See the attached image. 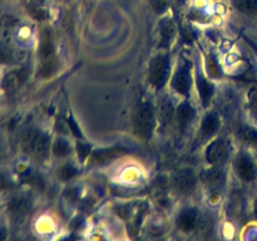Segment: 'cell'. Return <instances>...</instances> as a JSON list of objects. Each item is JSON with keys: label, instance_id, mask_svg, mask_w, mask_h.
Returning <instances> with one entry per match:
<instances>
[{"label": "cell", "instance_id": "cell-5", "mask_svg": "<svg viewBox=\"0 0 257 241\" xmlns=\"http://www.w3.org/2000/svg\"><path fill=\"white\" fill-rule=\"evenodd\" d=\"M167 69L168 64L166 58H158L155 62V64L152 65V69H151V83L156 85V87H162L166 82V78H167Z\"/></svg>", "mask_w": 257, "mask_h": 241}, {"label": "cell", "instance_id": "cell-21", "mask_svg": "<svg viewBox=\"0 0 257 241\" xmlns=\"http://www.w3.org/2000/svg\"><path fill=\"white\" fill-rule=\"evenodd\" d=\"M13 60V52L8 47H0V63L8 64Z\"/></svg>", "mask_w": 257, "mask_h": 241}, {"label": "cell", "instance_id": "cell-22", "mask_svg": "<svg viewBox=\"0 0 257 241\" xmlns=\"http://www.w3.org/2000/svg\"><path fill=\"white\" fill-rule=\"evenodd\" d=\"M29 12L32 14V17L37 20H43L45 18V12L39 5H30Z\"/></svg>", "mask_w": 257, "mask_h": 241}, {"label": "cell", "instance_id": "cell-2", "mask_svg": "<svg viewBox=\"0 0 257 241\" xmlns=\"http://www.w3.org/2000/svg\"><path fill=\"white\" fill-rule=\"evenodd\" d=\"M40 74L42 77H50L55 70L54 57V42H53L52 32L44 29L40 37Z\"/></svg>", "mask_w": 257, "mask_h": 241}, {"label": "cell", "instance_id": "cell-12", "mask_svg": "<svg viewBox=\"0 0 257 241\" xmlns=\"http://www.w3.org/2000/svg\"><path fill=\"white\" fill-rule=\"evenodd\" d=\"M173 88L177 90L178 93L185 94L188 89V75L186 69H181L180 72L176 74L175 79H173Z\"/></svg>", "mask_w": 257, "mask_h": 241}, {"label": "cell", "instance_id": "cell-11", "mask_svg": "<svg viewBox=\"0 0 257 241\" xmlns=\"http://www.w3.org/2000/svg\"><path fill=\"white\" fill-rule=\"evenodd\" d=\"M202 181L203 183H206L207 186H218L223 182V173L222 171L218 170V168H210V170H206L202 173Z\"/></svg>", "mask_w": 257, "mask_h": 241}, {"label": "cell", "instance_id": "cell-24", "mask_svg": "<svg viewBox=\"0 0 257 241\" xmlns=\"http://www.w3.org/2000/svg\"><path fill=\"white\" fill-rule=\"evenodd\" d=\"M78 153L80 155V157L84 158L85 156L89 155V147L85 145H83V143H79V145H78Z\"/></svg>", "mask_w": 257, "mask_h": 241}, {"label": "cell", "instance_id": "cell-4", "mask_svg": "<svg viewBox=\"0 0 257 241\" xmlns=\"http://www.w3.org/2000/svg\"><path fill=\"white\" fill-rule=\"evenodd\" d=\"M125 152V150L123 148H104V150H97L92 153L90 156V165H105V163L110 162L114 158L119 157L120 155Z\"/></svg>", "mask_w": 257, "mask_h": 241}, {"label": "cell", "instance_id": "cell-23", "mask_svg": "<svg viewBox=\"0 0 257 241\" xmlns=\"http://www.w3.org/2000/svg\"><path fill=\"white\" fill-rule=\"evenodd\" d=\"M207 67H208V72H210L211 75H213V77H218V75H220V72H218V68L217 65H216L215 60L208 59Z\"/></svg>", "mask_w": 257, "mask_h": 241}, {"label": "cell", "instance_id": "cell-14", "mask_svg": "<svg viewBox=\"0 0 257 241\" xmlns=\"http://www.w3.org/2000/svg\"><path fill=\"white\" fill-rule=\"evenodd\" d=\"M158 112H160V117L165 125L171 123V120H172L173 118V107L172 104H171V102H168L167 99L162 100L160 104V110H158Z\"/></svg>", "mask_w": 257, "mask_h": 241}, {"label": "cell", "instance_id": "cell-3", "mask_svg": "<svg viewBox=\"0 0 257 241\" xmlns=\"http://www.w3.org/2000/svg\"><path fill=\"white\" fill-rule=\"evenodd\" d=\"M133 126L138 137L148 138L153 130V110L147 103H143L137 108L133 117Z\"/></svg>", "mask_w": 257, "mask_h": 241}, {"label": "cell", "instance_id": "cell-20", "mask_svg": "<svg viewBox=\"0 0 257 241\" xmlns=\"http://www.w3.org/2000/svg\"><path fill=\"white\" fill-rule=\"evenodd\" d=\"M75 175H77V171H75V168H73L72 166H63V167L58 171V176H59L63 181L72 180Z\"/></svg>", "mask_w": 257, "mask_h": 241}, {"label": "cell", "instance_id": "cell-25", "mask_svg": "<svg viewBox=\"0 0 257 241\" xmlns=\"http://www.w3.org/2000/svg\"><path fill=\"white\" fill-rule=\"evenodd\" d=\"M152 4L156 10H162L166 7L165 0H152Z\"/></svg>", "mask_w": 257, "mask_h": 241}, {"label": "cell", "instance_id": "cell-13", "mask_svg": "<svg viewBox=\"0 0 257 241\" xmlns=\"http://www.w3.org/2000/svg\"><path fill=\"white\" fill-rule=\"evenodd\" d=\"M178 122H180L181 126H186L195 117V110L191 107L190 104H182L180 108H178Z\"/></svg>", "mask_w": 257, "mask_h": 241}, {"label": "cell", "instance_id": "cell-17", "mask_svg": "<svg viewBox=\"0 0 257 241\" xmlns=\"http://www.w3.org/2000/svg\"><path fill=\"white\" fill-rule=\"evenodd\" d=\"M9 208L13 213H15V215L24 213L28 208L27 200H24V198H14V200L10 202Z\"/></svg>", "mask_w": 257, "mask_h": 241}, {"label": "cell", "instance_id": "cell-9", "mask_svg": "<svg viewBox=\"0 0 257 241\" xmlns=\"http://www.w3.org/2000/svg\"><path fill=\"white\" fill-rule=\"evenodd\" d=\"M176 187L181 191H190L196 185V176L191 170L178 171L173 177Z\"/></svg>", "mask_w": 257, "mask_h": 241}, {"label": "cell", "instance_id": "cell-8", "mask_svg": "<svg viewBox=\"0 0 257 241\" xmlns=\"http://www.w3.org/2000/svg\"><path fill=\"white\" fill-rule=\"evenodd\" d=\"M227 157V147L222 141H215L207 148V161L212 165H222Z\"/></svg>", "mask_w": 257, "mask_h": 241}, {"label": "cell", "instance_id": "cell-19", "mask_svg": "<svg viewBox=\"0 0 257 241\" xmlns=\"http://www.w3.org/2000/svg\"><path fill=\"white\" fill-rule=\"evenodd\" d=\"M54 153L57 156H59V157H63V156H67L68 153L70 152V148L69 146H68V143L65 142V141L63 140H58L57 142H55L54 145Z\"/></svg>", "mask_w": 257, "mask_h": 241}, {"label": "cell", "instance_id": "cell-10", "mask_svg": "<svg viewBox=\"0 0 257 241\" xmlns=\"http://www.w3.org/2000/svg\"><path fill=\"white\" fill-rule=\"evenodd\" d=\"M197 215L193 211L187 210L180 215L177 220V226L183 232H190V231L195 230V227L197 226Z\"/></svg>", "mask_w": 257, "mask_h": 241}, {"label": "cell", "instance_id": "cell-26", "mask_svg": "<svg viewBox=\"0 0 257 241\" xmlns=\"http://www.w3.org/2000/svg\"><path fill=\"white\" fill-rule=\"evenodd\" d=\"M255 213H256V217H257V202H256V206H255Z\"/></svg>", "mask_w": 257, "mask_h": 241}, {"label": "cell", "instance_id": "cell-7", "mask_svg": "<svg viewBox=\"0 0 257 241\" xmlns=\"http://www.w3.org/2000/svg\"><path fill=\"white\" fill-rule=\"evenodd\" d=\"M236 171L242 180L251 182L256 177V167L247 156H240L236 161Z\"/></svg>", "mask_w": 257, "mask_h": 241}, {"label": "cell", "instance_id": "cell-15", "mask_svg": "<svg viewBox=\"0 0 257 241\" xmlns=\"http://www.w3.org/2000/svg\"><path fill=\"white\" fill-rule=\"evenodd\" d=\"M198 89H200V94L203 103L208 104L211 97H212V88H211V85L203 78H201V79H198Z\"/></svg>", "mask_w": 257, "mask_h": 241}, {"label": "cell", "instance_id": "cell-1", "mask_svg": "<svg viewBox=\"0 0 257 241\" xmlns=\"http://www.w3.org/2000/svg\"><path fill=\"white\" fill-rule=\"evenodd\" d=\"M20 145L27 155L35 160H44L49 152V140L35 130H25L20 136Z\"/></svg>", "mask_w": 257, "mask_h": 241}, {"label": "cell", "instance_id": "cell-18", "mask_svg": "<svg viewBox=\"0 0 257 241\" xmlns=\"http://www.w3.org/2000/svg\"><path fill=\"white\" fill-rule=\"evenodd\" d=\"M216 128H217V122H216L215 118H213L212 115H207V117L205 118V120H203V123H202V133H203V135H205V136L212 135V133L216 131Z\"/></svg>", "mask_w": 257, "mask_h": 241}, {"label": "cell", "instance_id": "cell-6", "mask_svg": "<svg viewBox=\"0 0 257 241\" xmlns=\"http://www.w3.org/2000/svg\"><path fill=\"white\" fill-rule=\"evenodd\" d=\"M28 72L25 69H17L13 72L8 73L4 78H3L2 87L8 92H13V90L18 89L23 83L27 80Z\"/></svg>", "mask_w": 257, "mask_h": 241}, {"label": "cell", "instance_id": "cell-16", "mask_svg": "<svg viewBox=\"0 0 257 241\" xmlns=\"http://www.w3.org/2000/svg\"><path fill=\"white\" fill-rule=\"evenodd\" d=\"M235 5L242 13H255L257 10V0H235Z\"/></svg>", "mask_w": 257, "mask_h": 241}]
</instances>
